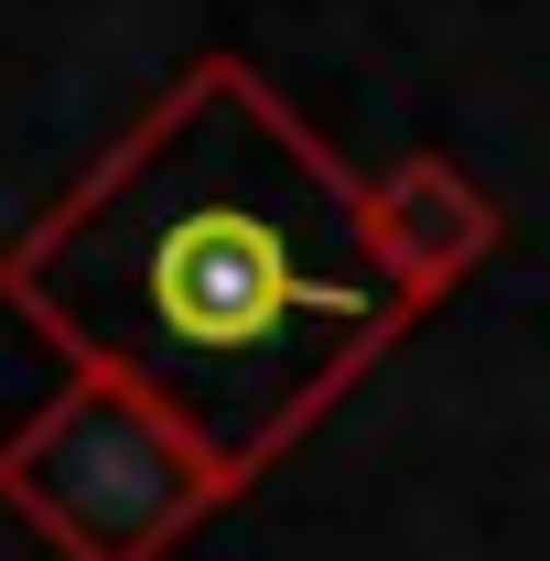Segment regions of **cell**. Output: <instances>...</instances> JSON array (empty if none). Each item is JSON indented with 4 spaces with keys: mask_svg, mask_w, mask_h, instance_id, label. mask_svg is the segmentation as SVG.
I'll return each instance as SVG.
<instances>
[{
    "mask_svg": "<svg viewBox=\"0 0 550 561\" xmlns=\"http://www.w3.org/2000/svg\"><path fill=\"white\" fill-rule=\"evenodd\" d=\"M0 302L66 367L162 400L227 486H260L421 313L367 184L238 55H195L0 249Z\"/></svg>",
    "mask_w": 550,
    "mask_h": 561,
    "instance_id": "cell-1",
    "label": "cell"
},
{
    "mask_svg": "<svg viewBox=\"0 0 550 561\" xmlns=\"http://www.w3.org/2000/svg\"><path fill=\"white\" fill-rule=\"evenodd\" d=\"M216 496V454L119 378L66 367V389L0 443V507L33 518L66 561H162Z\"/></svg>",
    "mask_w": 550,
    "mask_h": 561,
    "instance_id": "cell-2",
    "label": "cell"
},
{
    "mask_svg": "<svg viewBox=\"0 0 550 561\" xmlns=\"http://www.w3.org/2000/svg\"><path fill=\"white\" fill-rule=\"evenodd\" d=\"M367 227H378L389 271L411 280L421 302H443V291H454V280L496 249V206H485L454 162H432V151H421V162H400L389 184H367Z\"/></svg>",
    "mask_w": 550,
    "mask_h": 561,
    "instance_id": "cell-3",
    "label": "cell"
}]
</instances>
